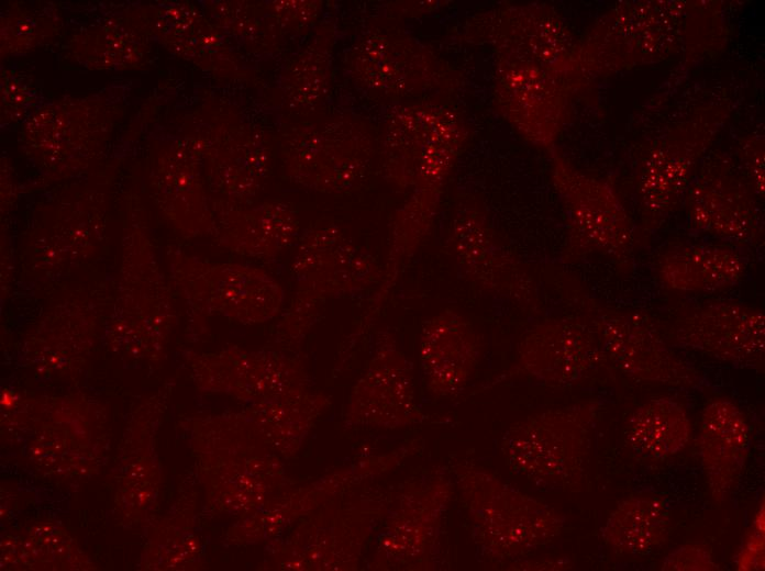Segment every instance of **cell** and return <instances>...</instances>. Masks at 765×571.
<instances>
[{"label": "cell", "mask_w": 765, "mask_h": 571, "mask_svg": "<svg viewBox=\"0 0 765 571\" xmlns=\"http://www.w3.org/2000/svg\"><path fill=\"white\" fill-rule=\"evenodd\" d=\"M725 2L702 0L621 1L577 38L570 78L578 91L598 79L680 57L665 92L729 40Z\"/></svg>", "instance_id": "obj_1"}, {"label": "cell", "mask_w": 765, "mask_h": 571, "mask_svg": "<svg viewBox=\"0 0 765 571\" xmlns=\"http://www.w3.org/2000/svg\"><path fill=\"white\" fill-rule=\"evenodd\" d=\"M733 111V100L725 98L697 105L639 143L633 163L636 243L646 245L683 206L700 163Z\"/></svg>", "instance_id": "obj_2"}, {"label": "cell", "mask_w": 765, "mask_h": 571, "mask_svg": "<svg viewBox=\"0 0 765 571\" xmlns=\"http://www.w3.org/2000/svg\"><path fill=\"white\" fill-rule=\"evenodd\" d=\"M174 289L162 269L137 192L125 198L121 259L108 315V339L119 352L160 356L176 320Z\"/></svg>", "instance_id": "obj_3"}, {"label": "cell", "mask_w": 765, "mask_h": 571, "mask_svg": "<svg viewBox=\"0 0 765 571\" xmlns=\"http://www.w3.org/2000/svg\"><path fill=\"white\" fill-rule=\"evenodd\" d=\"M551 278L563 301L592 328L610 366L622 376L683 389L703 390L710 385L700 371L673 350L646 311L609 305L570 273L555 271Z\"/></svg>", "instance_id": "obj_4"}, {"label": "cell", "mask_w": 765, "mask_h": 571, "mask_svg": "<svg viewBox=\"0 0 765 571\" xmlns=\"http://www.w3.org/2000/svg\"><path fill=\"white\" fill-rule=\"evenodd\" d=\"M450 472L466 508L473 541L486 561L523 558L561 535L565 518L559 512L489 470L461 460Z\"/></svg>", "instance_id": "obj_5"}, {"label": "cell", "mask_w": 765, "mask_h": 571, "mask_svg": "<svg viewBox=\"0 0 765 571\" xmlns=\"http://www.w3.org/2000/svg\"><path fill=\"white\" fill-rule=\"evenodd\" d=\"M277 156L285 177L324 194H346L368 180L377 158L370 124L352 112L307 117L284 126Z\"/></svg>", "instance_id": "obj_6"}, {"label": "cell", "mask_w": 765, "mask_h": 571, "mask_svg": "<svg viewBox=\"0 0 765 571\" xmlns=\"http://www.w3.org/2000/svg\"><path fill=\"white\" fill-rule=\"evenodd\" d=\"M601 411L600 400L586 399L513 423L501 438L505 462L539 489L578 491Z\"/></svg>", "instance_id": "obj_7"}, {"label": "cell", "mask_w": 765, "mask_h": 571, "mask_svg": "<svg viewBox=\"0 0 765 571\" xmlns=\"http://www.w3.org/2000/svg\"><path fill=\"white\" fill-rule=\"evenodd\" d=\"M295 290L278 329L281 338L299 340L331 300L377 287L382 266L333 222L301 232L291 261Z\"/></svg>", "instance_id": "obj_8"}, {"label": "cell", "mask_w": 765, "mask_h": 571, "mask_svg": "<svg viewBox=\"0 0 765 571\" xmlns=\"http://www.w3.org/2000/svg\"><path fill=\"white\" fill-rule=\"evenodd\" d=\"M101 182L74 184L38 206L20 245L23 278L51 287L100 253L108 193Z\"/></svg>", "instance_id": "obj_9"}, {"label": "cell", "mask_w": 765, "mask_h": 571, "mask_svg": "<svg viewBox=\"0 0 765 571\" xmlns=\"http://www.w3.org/2000/svg\"><path fill=\"white\" fill-rule=\"evenodd\" d=\"M548 154L551 181L566 217L559 262L570 265L600 255L621 272H630L637 244L636 226L613 179L583 171L557 148Z\"/></svg>", "instance_id": "obj_10"}, {"label": "cell", "mask_w": 765, "mask_h": 571, "mask_svg": "<svg viewBox=\"0 0 765 571\" xmlns=\"http://www.w3.org/2000/svg\"><path fill=\"white\" fill-rule=\"evenodd\" d=\"M470 135L466 120L454 114L428 146L408 198L392 215L382 277L358 322L363 329L373 325L403 268L430 235L450 177Z\"/></svg>", "instance_id": "obj_11"}, {"label": "cell", "mask_w": 765, "mask_h": 571, "mask_svg": "<svg viewBox=\"0 0 765 571\" xmlns=\"http://www.w3.org/2000/svg\"><path fill=\"white\" fill-rule=\"evenodd\" d=\"M345 69L363 92L379 99L402 100L425 93L450 94L466 83L465 74L408 31L374 25L350 47Z\"/></svg>", "instance_id": "obj_12"}, {"label": "cell", "mask_w": 765, "mask_h": 571, "mask_svg": "<svg viewBox=\"0 0 765 571\" xmlns=\"http://www.w3.org/2000/svg\"><path fill=\"white\" fill-rule=\"evenodd\" d=\"M168 277L192 320L222 316L243 324L264 323L280 314L282 286L262 268L212 261L168 245Z\"/></svg>", "instance_id": "obj_13"}, {"label": "cell", "mask_w": 765, "mask_h": 571, "mask_svg": "<svg viewBox=\"0 0 765 571\" xmlns=\"http://www.w3.org/2000/svg\"><path fill=\"white\" fill-rule=\"evenodd\" d=\"M444 249L466 280L481 291L507 299L531 314H540L542 300L528 265L502 244L483 201L461 193L455 201L444 238Z\"/></svg>", "instance_id": "obj_14"}, {"label": "cell", "mask_w": 765, "mask_h": 571, "mask_svg": "<svg viewBox=\"0 0 765 571\" xmlns=\"http://www.w3.org/2000/svg\"><path fill=\"white\" fill-rule=\"evenodd\" d=\"M444 42L487 46L495 56L535 61L564 76L576 89L570 79V63L577 37L548 3L505 2L479 11L453 27Z\"/></svg>", "instance_id": "obj_15"}, {"label": "cell", "mask_w": 765, "mask_h": 571, "mask_svg": "<svg viewBox=\"0 0 765 571\" xmlns=\"http://www.w3.org/2000/svg\"><path fill=\"white\" fill-rule=\"evenodd\" d=\"M683 206L687 225L695 233L735 247L764 240L760 199L729 153L714 149L705 156Z\"/></svg>", "instance_id": "obj_16"}, {"label": "cell", "mask_w": 765, "mask_h": 571, "mask_svg": "<svg viewBox=\"0 0 765 571\" xmlns=\"http://www.w3.org/2000/svg\"><path fill=\"white\" fill-rule=\"evenodd\" d=\"M577 93L564 76L535 61L495 56L494 108L522 138L540 149L550 153L556 148Z\"/></svg>", "instance_id": "obj_17"}, {"label": "cell", "mask_w": 765, "mask_h": 571, "mask_svg": "<svg viewBox=\"0 0 765 571\" xmlns=\"http://www.w3.org/2000/svg\"><path fill=\"white\" fill-rule=\"evenodd\" d=\"M611 368L592 328L579 316L550 317L522 336L512 365L479 389L517 379L550 388H568Z\"/></svg>", "instance_id": "obj_18"}, {"label": "cell", "mask_w": 765, "mask_h": 571, "mask_svg": "<svg viewBox=\"0 0 765 571\" xmlns=\"http://www.w3.org/2000/svg\"><path fill=\"white\" fill-rule=\"evenodd\" d=\"M201 153L212 199L257 202L275 166L277 142L263 126L237 116L219 119L191 135Z\"/></svg>", "instance_id": "obj_19"}, {"label": "cell", "mask_w": 765, "mask_h": 571, "mask_svg": "<svg viewBox=\"0 0 765 571\" xmlns=\"http://www.w3.org/2000/svg\"><path fill=\"white\" fill-rule=\"evenodd\" d=\"M99 101L64 100L30 116L25 125L26 155L48 182L86 170L102 152L112 119Z\"/></svg>", "instance_id": "obj_20"}, {"label": "cell", "mask_w": 765, "mask_h": 571, "mask_svg": "<svg viewBox=\"0 0 765 571\" xmlns=\"http://www.w3.org/2000/svg\"><path fill=\"white\" fill-rule=\"evenodd\" d=\"M113 289L106 282L78 284L57 295L25 343L31 367L44 376H64L84 365L99 322L110 313Z\"/></svg>", "instance_id": "obj_21"}, {"label": "cell", "mask_w": 765, "mask_h": 571, "mask_svg": "<svg viewBox=\"0 0 765 571\" xmlns=\"http://www.w3.org/2000/svg\"><path fill=\"white\" fill-rule=\"evenodd\" d=\"M669 343L734 367L761 371L765 361V315L738 301L706 302L674 322Z\"/></svg>", "instance_id": "obj_22"}, {"label": "cell", "mask_w": 765, "mask_h": 571, "mask_svg": "<svg viewBox=\"0 0 765 571\" xmlns=\"http://www.w3.org/2000/svg\"><path fill=\"white\" fill-rule=\"evenodd\" d=\"M148 176L153 203L185 238L213 237L215 216L200 149L191 135L165 144Z\"/></svg>", "instance_id": "obj_23"}, {"label": "cell", "mask_w": 765, "mask_h": 571, "mask_svg": "<svg viewBox=\"0 0 765 571\" xmlns=\"http://www.w3.org/2000/svg\"><path fill=\"white\" fill-rule=\"evenodd\" d=\"M348 415L379 426L431 419L415 402L412 365L389 331L378 332L372 359L352 390Z\"/></svg>", "instance_id": "obj_24"}, {"label": "cell", "mask_w": 765, "mask_h": 571, "mask_svg": "<svg viewBox=\"0 0 765 571\" xmlns=\"http://www.w3.org/2000/svg\"><path fill=\"white\" fill-rule=\"evenodd\" d=\"M143 19L148 32L178 57L217 78L248 79L251 71L235 47L195 4L164 2Z\"/></svg>", "instance_id": "obj_25"}, {"label": "cell", "mask_w": 765, "mask_h": 571, "mask_svg": "<svg viewBox=\"0 0 765 571\" xmlns=\"http://www.w3.org/2000/svg\"><path fill=\"white\" fill-rule=\"evenodd\" d=\"M454 486L451 472L441 466L411 486L384 539L387 559L414 569H432Z\"/></svg>", "instance_id": "obj_26"}, {"label": "cell", "mask_w": 765, "mask_h": 571, "mask_svg": "<svg viewBox=\"0 0 765 571\" xmlns=\"http://www.w3.org/2000/svg\"><path fill=\"white\" fill-rule=\"evenodd\" d=\"M190 362L201 388L245 399L264 400L302 391L300 366L280 355L230 349L212 355H191Z\"/></svg>", "instance_id": "obj_27"}, {"label": "cell", "mask_w": 765, "mask_h": 571, "mask_svg": "<svg viewBox=\"0 0 765 571\" xmlns=\"http://www.w3.org/2000/svg\"><path fill=\"white\" fill-rule=\"evenodd\" d=\"M483 346L473 323L453 309L426 320L420 334L419 357L429 393L436 399L459 395L480 360Z\"/></svg>", "instance_id": "obj_28"}, {"label": "cell", "mask_w": 765, "mask_h": 571, "mask_svg": "<svg viewBox=\"0 0 765 571\" xmlns=\"http://www.w3.org/2000/svg\"><path fill=\"white\" fill-rule=\"evenodd\" d=\"M454 110L426 100L390 108L377 137L378 169L386 183L398 192L411 190L428 146Z\"/></svg>", "instance_id": "obj_29"}, {"label": "cell", "mask_w": 765, "mask_h": 571, "mask_svg": "<svg viewBox=\"0 0 765 571\" xmlns=\"http://www.w3.org/2000/svg\"><path fill=\"white\" fill-rule=\"evenodd\" d=\"M218 245L231 253L259 260H273L297 244L300 221L288 203L266 200L246 205L212 199Z\"/></svg>", "instance_id": "obj_30"}, {"label": "cell", "mask_w": 765, "mask_h": 571, "mask_svg": "<svg viewBox=\"0 0 765 571\" xmlns=\"http://www.w3.org/2000/svg\"><path fill=\"white\" fill-rule=\"evenodd\" d=\"M697 444L710 497L720 506L738 486L747 462L751 429L744 412L728 398L709 402Z\"/></svg>", "instance_id": "obj_31"}, {"label": "cell", "mask_w": 765, "mask_h": 571, "mask_svg": "<svg viewBox=\"0 0 765 571\" xmlns=\"http://www.w3.org/2000/svg\"><path fill=\"white\" fill-rule=\"evenodd\" d=\"M746 262L732 246L681 243L666 247L655 261V275L666 290L677 293H719L736 287Z\"/></svg>", "instance_id": "obj_32"}, {"label": "cell", "mask_w": 765, "mask_h": 571, "mask_svg": "<svg viewBox=\"0 0 765 571\" xmlns=\"http://www.w3.org/2000/svg\"><path fill=\"white\" fill-rule=\"evenodd\" d=\"M336 22L324 19L280 75L281 100L290 112L309 115L320 109L333 87Z\"/></svg>", "instance_id": "obj_33"}, {"label": "cell", "mask_w": 765, "mask_h": 571, "mask_svg": "<svg viewBox=\"0 0 765 571\" xmlns=\"http://www.w3.org/2000/svg\"><path fill=\"white\" fill-rule=\"evenodd\" d=\"M670 530L668 503L651 494H636L616 505L600 528V535L603 542L619 553L646 555L667 542Z\"/></svg>", "instance_id": "obj_34"}, {"label": "cell", "mask_w": 765, "mask_h": 571, "mask_svg": "<svg viewBox=\"0 0 765 571\" xmlns=\"http://www.w3.org/2000/svg\"><path fill=\"white\" fill-rule=\"evenodd\" d=\"M625 443L639 458L659 461L683 451L691 438L686 407L669 396L650 399L630 415Z\"/></svg>", "instance_id": "obj_35"}, {"label": "cell", "mask_w": 765, "mask_h": 571, "mask_svg": "<svg viewBox=\"0 0 765 571\" xmlns=\"http://www.w3.org/2000/svg\"><path fill=\"white\" fill-rule=\"evenodd\" d=\"M203 8L211 22L233 46L260 58L274 57L281 52L286 37L263 1H206Z\"/></svg>", "instance_id": "obj_36"}, {"label": "cell", "mask_w": 765, "mask_h": 571, "mask_svg": "<svg viewBox=\"0 0 765 571\" xmlns=\"http://www.w3.org/2000/svg\"><path fill=\"white\" fill-rule=\"evenodd\" d=\"M148 33L143 18L108 20L74 36L70 48L75 58L89 67H135L147 55Z\"/></svg>", "instance_id": "obj_37"}, {"label": "cell", "mask_w": 765, "mask_h": 571, "mask_svg": "<svg viewBox=\"0 0 765 571\" xmlns=\"http://www.w3.org/2000/svg\"><path fill=\"white\" fill-rule=\"evenodd\" d=\"M57 23L48 11L11 12L2 22V47L13 53L34 48L55 33Z\"/></svg>", "instance_id": "obj_38"}, {"label": "cell", "mask_w": 765, "mask_h": 571, "mask_svg": "<svg viewBox=\"0 0 765 571\" xmlns=\"http://www.w3.org/2000/svg\"><path fill=\"white\" fill-rule=\"evenodd\" d=\"M264 7L285 37L310 34L321 22L322 0H267Z\"/></svg>", "instance_id": "obj_39"}, {"label": "cell", "mask_w": 765, "mask_h": 571, "mask_svg": "<svg viewBox=\"0 0 765 571\" xmlns=\"http://www.w3.org/2000/svg\"><path fill=\"white\" fill-rule=\"evenodd\" d=\"M735 161L758 199L765 193V137L761 133L742 136L736 144Z\"/></svg>", "instance_id": "obj_40"}, {"label": "cell", "mask_w": 765, "mask_h": 571, "mask_svg": "<svg viewBox=\"0 0 765 571\" xmlns=\"http://www.w3.org/2000/svg\"><path fill=\"white\" fill-rule=\"evenodd\" d=\"M711 549L700 542H687L667 553L659 563L662 571H717Z\"/></svg>", "instance_id": "obj_41"}, {"label": "cell", "mask_w": 765, "mask_h": 571, "mask_svg": "<svg viewBox=\"0 0 765 571\" xmlns=\"http://www.w3.org/2000/svg\"><path fill=\"white\" fill-rule=\"evenodd\" d=\"M36 90L30 78L22 74L11 72L4 75L2 81V111L5 117L10 120H19L23 117L29 109H32L36 102Z\"/></svg>", "instance_id": "obj_42"}, {"label": "cell", "mask_w": 765, "mask_h": 571, "mask_svg": "<svg viewBox=\"0 0 765 571\" xmlns=\"http://www.w3.org/2000/svg\"><path fill=\"white\" fill-rule=\"evenodd\" d=\"M764 503L758 506L735 557L738 570L764 569Z\"/></svg>", "instance_id": "obj_43"}, {"label": "cell", "mask_w": 765, "mask_h": 571, "mask_svg": "<svg viewBox=\"0 0 765 571\" xmlns=\"http://www.w3.org/2000/svg\"><path fill=\"white\" fill-rule=\"evenodd\" d=\"M452 3L450 0L395 1L386 8L389 15L415 18L434 13Z\"/></svg>", "instance_id": "obj_44"}, {"label": "cell", "mask_w": 765, "mask_h": 571, "mask_svg": "<svg viewBox=\"0 0 765 571\" xmlns=\"http://www.w3.org/2000/svg\"><path fill=\"white\" fill-rule=\"evenodd\" d=\"M573 562L567 558H539L513 560L507 563L509 570H568Z\"/></svg>", "instance_id": "obj_45"}]
</instances>
